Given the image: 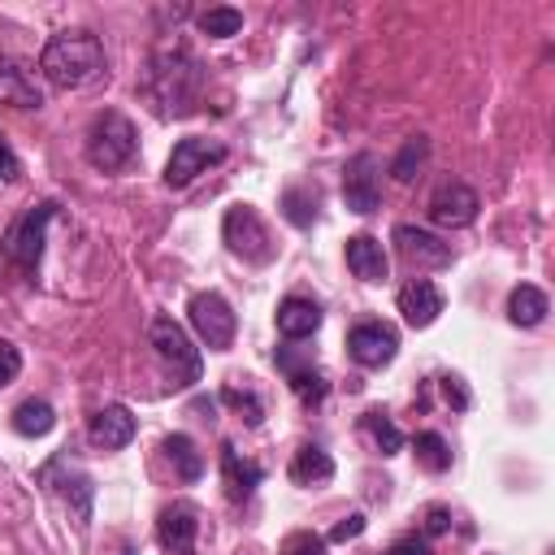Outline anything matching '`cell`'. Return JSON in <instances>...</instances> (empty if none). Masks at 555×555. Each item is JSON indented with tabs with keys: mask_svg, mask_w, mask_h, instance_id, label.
<instances>
[{
	"mask_svg": "<svg viewBox=\"0 0 555 555\" xmlns=\"http://www.w3.org/2000/svg\"><path fill=\"white\" fill-rule=\"evenodd\" d=\"M52 425H56V412H52V403H43V399H26V403H17V412H13V429H17L22 438H43V434H52Z\"/></svg>",
	"mask_w": 555,
	"mask_h": 555,
	"instance_id": "cell-24",
	"label": "cell"
},
{
	"mask_svg": "<svg viewBox=\"0 0 555 555\" xmlns=\"http://www.w3.org/2000/svg\"><path fill=\"white\" fill-rule=\"evenodd\" d=\"M347 351L360 369H386L399 351V334L382 321H360V325L347 330Z\"/></svg>",
	"mask_w": 555,
	"mask_h": 555,
	"instance_id": "cell-10",
	"label": "cell"
},
{
	"mask_svg": "<svg viewBox=\"0 0 555 555\" xmlns=\"http://www.w3.org/2000/svg\"><path fill=\"white\" fill-rule=\"evenodd\" d=\"M160 451H165V460L173 464V473H178V481H199V473H204V455L195 451V442L186 438V434H169L165 442H160Z\"/></svg>",
	"mask_w": 555,
	"mask_h": 555,
	"instance_id": "cell-22",
	"label": "cell"
},
{
	"mask_svg": "<svg viewBox=\"0 0 555 555\" xmlns=\"http://www.w3.org/2000/svg\"><path fill=\"white\" fill-rule=\"evenodd\" d=\"M104 43L91 30H61L39 52V74L61 91H82L95 78H104Z\"/></svg>",
	"mask_w": 555,
	"mask_h": 555,
	"instance_id": "cell-2",
	"label": "cell"
},
{
	"mask_svg": "<svg viewBox=\"0 0 555 555\" xmlns=\"http://www.w3.org/2000/svg\"><path fill=\"white\" fill-rule=\"evenodd\" d=\"M442 390H447V399H451L455 408H468V390L460 386V377H442Z\"/></svg>",
	"mask_w": 555,
	"mask_h": 555,
	"instance_id": "cell-36",
	"label": "cell"
},
{
	"mask_svg": "<svg viewBox=\"0 0 555 555\" xmlns=\"http://www.w3.org/2000/svg\"><path fill=\"white\" fill-rule=\"evenodd\" d=\"M364 429L373 434V442H377L382 455H399V447H403V429H399L386 412H364Z\"/></svg>",
	"mask_w": 555,
	"mask_h": 555,
	"instance_id": "cell-29",
	"label": "cell"
},
{
	"mask_svg": "<svg viewBox=\"0 0 555 555\" xmlns=\"http://www.w3.org/2000/svg\"><path fill=\"white\" fill-rule=\"evenodd\" d=\"M186 317H191V330L199 334V343H204L208 351H225V347L234 343L238 317H234V308L225 304V295H217V291H199V295H191Z\"/></svg>",
	"mask_w": 555,
	"mask_h": 555,
	"instance_id": "cell-7",
	"label": "cell"
},
{
	"mask_svg": "<svg viewBox=\"0 0 555 555\" xmlns=\"http://www.w3.org/2000/svg\"><path fill=\"white\" fill-rule=\"evenodd\" d=\"M451 529V512L442 507V503H434L429 512H425V533H447Z\"/></svg>",
	"mask_w": 555,
	"mask_h": 555,
	"instance_id": "cell-34",
	"label": "cell"
},
{
	"mask_svg": "<svg viewBox=\"0 0 555 555\" xmlns=\"http://www.w3.org/2000/svg\"><path fill=\"white\" fill-rule=\"evenodd\" d=\"M325 538L321 533H312V529H299V533H291L286 542H282V555H325Z\"/></svg>",
	"mask_w": 555,
	"mask_h": 555,
	"instance_id": "cell-31",
	"label": "cell"
},
{
	"mask_svg": "<svg viewBox=\"0 0 555 555\" xmlns=\"http://www.w3.org/2000/svg\"><path fill=\"white\" fill-rule=\"evenodd\" d=\"M0 178H17V156H13V147L4 143V134H0Z\"/></svg>",
	"mask_w": 555,
	"mask_h": 555,
	"instance_id": "cell-37",
	"label": "cell"
},
{
	"mask_svg": "<svg viewBox=\"0 0 555 555\" xmlns=\"http://www.w3.org/2000/svg\"><path fill=\"white\" fill-rule=\"evenodd\" d=\"M139 156V130L126 113H100L87 130V160L100 173H121Z\"/></svg>",
	"mask_w": 555,
	"mask_h": 555,
	"instance_id": "cell-3",
	"label": "cell"
},
{
	"mask_svg": "<svg viewBox=\"0 0 555 555\" xmlns=\"http://www.w3.org/2000/svg\"><path fill=\"white\" fill-rule=\"evenodd\" d=\"M221 399H225L234 412H243V416H247V425H260L264 408H260V399H256L247 386H243V390H238V386H225V390H221Z\"/></svg>",
	"mask_w": 555,
	"mask_h": 555,
	"instance_id": "cell-30",
	"label": "cell"
},
{
	"mask_svg": "<svg viewBox=\"0 0 555 555\" xmlns=\"http://www.w3.org/2000/svg\"><path fill=\"white\" fill-rule=\"evenodd\" d=\"M412 451H416V464H421L425 473H447V468H451V447H447V438L434 434V429L416 434Z\"/></svg>",
	"mask_w": 555,
	"mask_h": 555,
	"instance_id": "cell-25",
	"label": "cell"
},
{
	"mask_svg": "<svg viewBox=\"0 0 555 555\" xmlns=\"http://www.w3.org/2000/svg\"><path fill=\"white\" fill-rule=\"evenodd\" d=\"M321 330V304H312V299H304V295H286L282 304H278V334L282 338H308V334H317Z\"/></svg>",
	"mask_w": 555,
	"mask_h": 555,
	"instance_id": "cell-18",
	"label": "cell"
},
{
	"mask_svg": "<svg viewBox=\"0 0 555 555\" xmlns=\"http://www.w3.org/2000/svg\"><path fill=\"white\" fill-rule=\"evenodd\" d=\"M221 477H225V490H230V499H247L256 486H260V468L251 464V460H243L230 442L221 447Z\"/></svg>",
	"mask_w": 555,
	"mask_h": 555,
	"instance_id": "cell-21",
	"label": "cell"
},
{
	"mask_svg": "<svg viewBox=\"0 0 555 555\" xmlns=\"http://www.w3.org/2000/svg\"><path fill=\"white\" fill-rule=\"evenodd\" d=\"M199 529H204L199 507L186 503V499L160 507V516H156V542H160L165 555H195V546H199Z\"/></svg>",
	"mask_w": 555,
	"mask_h": 555,
	"instance_id": "cell-9",
	"label": "cell"
},
{
	"mask_svg": "<svg viewBox=\"0 0 555 555\" xmlns=\"http://www.w3.org/2000/svg\"><path fill=\"white\" fill-rule=\"evenodd\" d=\"M282 217H286L291 225L308 230V225L317 221V191H308V186H286V191H282Z\"/></svg>",
	"mask_w": 555,
	"mask_h": 555,
	"instance_id": "cell-26",
	"label": "cell"
},
{
	"mask_svg": "<svg viewBox=\"0 0 555 555\" xmlns=\"http://www.w3.org/2000/svg\"><path fill=\"white\" fill-rule=\"evenodd\" d=\"M330 477H334L330 451L317 447V442H304V447L295 451V460H291V481H295V486H325Z\"/></svg>",
	"mask_w": 555,
	"mask_h": 555,
	"instance_id": "cell-20",
	"label": "cell"
},
{
	"mask_svg": "<svg viewBox=\"0 0 555 555\" xmlns=\"http://www.w3.org/2000/svg\"><path fill=\"white\" fill-rule=\"evenodd\" d=\"M360 533H364V516L351 512V516H343V520L330 529V542H351V538H360Z\"/></svg>",
	"mask_w": 555,
	"mask_h": 555,
	"instance_id": "cell-33",
	"label": "cell"
},
{
	"mask_svg": "<svg viewBox=\"0 0 555 555\" xmlns=\"http://www.w3.org/2000/svg\"><path fill=\"white\" fill-rule=\"evenodd\" d=\"M343 199L351 212H377L382 204V182H377V156L373 152H360L347 160L343 169Z\"/></svg>",
	"mask_w": 555,
	"mask_h": 555,
	"instance_id": "cell-11",
	"label": "cell"
},
{
	"mask_svg": "<svg viewBox=\"0 0 555 555\" xmlns=\"http://www.w3.org/2000/svg\"><path fill=\"white\" fill-rule=\"evenodd\" d=\"M121 555H134V551H121Z\"/></svg>",
	"mask_w": 555,
	"mask_h": 555,
	"instance_id": "cell-38",
	"label": "cell"
},
{
	"mask_svg": "<svg viewBox=\"0 0 555 555\" xmlns=\"http://www.w3.org/2000/svg\"><path fill=\"white\" fill-rule=\"evenodd\" d=\"M425 156H429V139H425V134H412V139L399 147V156L390 160V173H395L399 182H412L416 169L425 165Z\"/></svg>",
	"mask_w": 555,
	"mask_h": 555,
	"instance_id": "cell-27",
	"label": "cell"
},
{
	"mask_svg": "<svg viewBox=\"0 0 555 555\" xmlns=\"http://www.w3.org/2000/svg\"><path fill=\"white\" fill-rule=\"evenodd\" d=\"M17 373H22V351H17V343L0 338V390H4Z\"/></svg>",
	"mask_w": 555,
	"mask_h": 555,
	"instance_id": "cell-32",
	"label": "cell"
},
{
	"mask_svg": "<svg viewBox=\"0 0 555 555\" xmlns=\"http://www.w3.org/2000/svg\"><path fill=\"white\" fill-rule=\"evenodd\" d=\"M143 95L156 104L160 117H186L195 113L199 95H204V69L191 52L182 48H160L147 65V82Z\"/></svg>",
	"mask_w": 555,
	"mask_h": 555,
	"instance_id": "cell-1",
	"label": "cell"
},
{
	"mask_svg": "<svg viewBox=\"0 0 555 555\" xmlns=\"http://www.w3.org/2000/svg\"><path fill=\"white\" fill-rule=\"evenodd\" d=\"M278 364H282V373H286V382H291V390L299 395V403H304V408H317V403L325 399L330 382H325V373L312 364V356L299 364V360H295V356L282 347V351H278Z\"/></svg>",
	"mask_w": 555,
	"mask_h": 555,
	"instance_id": "cell-16",
	"label": "cell"
},
{
	"mask_svg": "<svg viewBox=\"0 0 555 555\" xmlns=\"http://www.w3.org/2000/svg\"><path fill=\"white\" fill-rule=\"evenodd\" d=\"M477 208H481V199H477V191L468 182H442L429 195V221L434 225H447V230L468 225L477 217Z\"/></svg>",
	"mask_w": 555,
	"mask_h": 555,
	"instance_id": "cell-12",
	"label": "cell"
},
{
	"mask_svg": "<svg viewBox=\"0 0 555 555\" xmlns=\"http://www.w3.org/2000/svg\"><path fill=\"white\" fill-rule=\"evenodd\" d=\"M442 308H447V299H442L438 282H429V278H412V282L399 286V312H403V321H408L412 330L434 325Z\"/></svg>",
	"mask_w": 555,
	"mask_h": 555,
	"instance_id": "cell-14",
	"label": "cell"
},
{
	"mask_svg": "<svg viewBox=\"0 0 555 555\" xmlns=\"http://www.w3.org/2000/svg\"><path fill=\"white\" fill-rule=\"evenodd\" d=\"M0 91H4L13 104H22V108H39V104H43L39 87L30 82V74H26L17 61H0Z\"/></svg>",
	"mask_w": 555,
	"mask_h": 555,
	"instance_id": "cell-23",
	"label": "cell"
},
{
	"mask_svg": "<svg viewBox=\"0 0 555 555\" xmlns=\"http://www.w3.org/2000/svg\"><path fill=\"white\" fill-rule=\"evenodd\" d=\"M221 238H225V247H230L234 256H243L247 264H269V260H273V234H269V225L260 221V212H256L251 204L225 208V217H221Z\"/></svg>",
	"mask_w": 555,
	"mask_h": 555,
	"instance_id": "cell-6",
	"label": "cell"
},
{
	"mask_svg": "<svg viewBox=\"0 0 555 555\" xmlns=\"http://www.w3.org/2000/svg\"><path fill=\"white\" fill-rule=\"evenodd\" d=\"M347 269L360 282H386L390 260H386V251H382V243L373 234H351L347 238Z\"/></svg>",
	"mask_w": 555,
	"mask_h": 555,
	"instance_id": "cell-17",
	"label": "cell"
},
{
	"mask_svg": "<svg viewBox=\"0 0 555 555\" xmlns=\"http://www.w3.org/2000/svg\"><path fill=\"white\" fill-rule=\"evenodd\" d=\"M199 30H204L208 39H230V35H238V30H243V13H238V9H230V4H217V9L199 13Z\"/></svg>",
	"mask_w": 555,
	"mask_h": 555,
	"instance_id": "cell-28",
	"label": "cell"
},
{
	"mask_svg": "<svg viewBox=\"0 0 555 555\" xmlns=\"http://www.w3.org/2000/svg\"><path fill=\"white\" fill-rule=\"evenodd\" d=\"M386 555H434V551H429V542H425V538H399Z\"/></svg>",
	"mask_w": 555,
	"mask_h": 555,
	"instance_id": "cell-35",
	"label": "cell"
},
{
	"mask_svg": "<svg viewBox=\"0 0 555 555\" xmlns=\"http://www.w3.org/2000/svg\"><path fill=\"white\" fill-rule=\"evenodd\" d=\"M217 160H225V143L199 139V134L178 139L173 152H169V160H165V186L182 191V186H191V182H195L208 165H217Z\"/></svg>",
	"mask_w": 555,
	"mask_h": 555,
	"instance_id": "cell-8",
	"label": "cell"
},
{
	"mask_svg": "<svg viewBox=\"0 0 555 555\" xmlns=\"http://www.w3.org/2000/svg\"><path fill=\"white\" fill-rule=\"evenodd\" d=\"M56 217V199H39L30 204L4 234V260L13 269H22L26 278L39 273V256H43V234H48V221Z\"/></svg>",
	"mask_w": 555,
	"mask_h": 555,
	"instance_id": "cell-5",
	"label": "cell"
},
{
	"mask_svg": "<svg viewBox=\"0 0 555 555\" xmlns=\"http://www.w3.org/2000/svg\"><path fill=\"white\" fill-rule=\"evenodd\" d=\"M147 343L156 347L160 364L169 369V377H173L169 386L186 390V386H195V382H199V369H204L199 347H191L186 330H182L173 317H152V325H147Z\"/></svg>",
	"mask_w": 555,
	"mask_h": 555,
	"instance_id": "cell-4",
	"label": "cell"
},
{
	"mask_svg": "<svg viewBox=\"0 0 555 555\" xmlns=\"http://www.w3.org/2000/svg\"><path fill=\"white\" fill-rule=\"evenodd\" d=\"M546 312H551L546 291H538L533 282H520V286L507 295V321H512V325H520V330L542 325V321H546Z\"/></svg>",
	"mask_w": 555,
	"mask_h": 555,
	"instance_id": "cell-19",
	"label": "cell"
},
{
	"mask_svg": "<svg viewBox=\"0 0 555 555\" xmlns=\"http://www.w3.org/2000/svg\"><path fill=\"white\" fill-rule=\"evenodd\" d=\"M134 429H139L134 412H130V408H121V403H108V408H100V412L91 416L87 438H91L100 451H121V447L134 438Z\"/></svg>",
	"mask_w": 555,
	"mask_h": 555,
	"instance_id": "cell-15",
	"label": "cell"
},
{
	"mask_svg": "<svg viewBox=\"0 0 555 555\" xmlns=\"http://www.w3.org/2000/svg\"><path fill=\"white\" fill-rule=\"evenodd\" d=\"M395 251L416 264V269H442L451 264V243H442L438 234L421 230V225H395Z\"/></svg>",
	"mask_w": 555,
	"mask_h": 555,
	"instance_id": "cell-13",
	"label": "cell"
}]
</instances>
